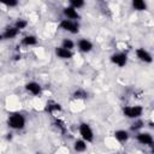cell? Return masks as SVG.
<instances>
[{
	"label": "cell",
	"instance_id": "cell-1",
	"mask_svg": "<svg viewBox=\"0 0 154 154\" xmlns=\"http://www.w3.org/2000/svg\"><path fill=\"white\" fill-rule=\"evenodd\" d=\"M7 126L14 131H20L26 126V118L22 112H12L7 117Z\"/></svg>",
	"mask_w": 154,
	"mask_h": 154
},
{
	"label": "cell",
	"instance_id": "cell-2",
	"mask_svg": "<svg viewBox=\"0 0 154 154\" xmlns=\"http://www.w3.org/2000/svg\"><path fill=\"white\" fill-rule=\"evenodd\" d=\"M143 107L141 105H128V106H124L122 108V113L125 118L128 119H138V118H142L143 116Z\"/></svg>",
	"mask_w": 154,
	"mask_h": 154
},
{
	"label": "cell",
	"instance_id": "cell-3",
	"mask_svg": "<svg viewBox=\"0 0 154 154\" xmlns=\"http://www.w3.org/2000/svg\"><path fill=\"white\" fill-rule=\"evenodd\" d=\"M78 134H79V138L84 140L87 143H93L95 140L94 130L90 126V124L87 122H81L78 124Z\"/></svg>",
	"mask_w": 154,
	"mask_h": 154
},
{
	"label": "cell",
	"instance_id": "cell-4",
	"mask_svg": "<svg viewBox=\"0 0 154 154\" xmlns=\"http://www.w3.org/2000/svg\"><path fill=\"white\" fill-rule=\"evenodd\" d=\"M59 29L63 30V31H66L69 34H72V35H76L81 30V24L78 20H70V19H65L63 18L59 24H58Z\"/></svg>",
	"mask_w": 154,
	"mask_h": 154
},
{
	"label": "cell",
	"instance_id": "cell-5",
	"mask_svg": "<svg viewBox=\"0 0 154 154\" xmlns=\"http://www.w3.org/2000/svg\"><path fill=\"white\" fill-rule=\"evenodd\" d=\"M109 61L118 66V67H124L126 66L128 61H129V57H128V53L125 52H122V51H118V52H114L109 55Z\"/></svg>",
	"mask_w": 154,
	"mask_h": 154
},
{
	"label": "cell",
	"instance_id": "cell-6",
	"mask_svg": "<svg viewBox=\"0 0 154 154\" xmlns=\"http://www.w3.org/2000/svg\"><path fill=\"white\" fill-rule=\"evenodd\" d=\"M135 138L141 146H144V147H152L154 144L153 135L150 132H148V131H138V132H136Z\"/></svg>",
	"mask_w": 154,
	"mask_h": 154
},
{
	"label": "cell",
	"instance_id": "cell-7",
	"mask_svg": "<svg viewBox=\"0 0 154 154\" xmlns=\"http://www.w3.org/2000/svg\"><path fill=\"white\" fill-rule=\"evenodd\" d=\"M24 89H25V91L29 93L30 95L37 96V97L41 96L42 93H43L42 85H41L38 82H36V81H29V82H26V83L24 84Z\"/></svg>",
	"mask_w": 154,
	"mask_h": 154
},
{
	"label": "cell",
	"instance_id": "cell-8",
	"mask_svg": "<svg viewBox=\"0 0 154 154\" xmlns=\"http://www.w3.org/2000/svg\"><path fill=\"white\" fill-rule=\"evenodd\" d=\"M135 55H136V58L141 63H144V64H152L153 63V55H152V53L148 49L143 48V47L136 48L135 49Z\"/></svg>",
	"mask_w": 154,
	"mask_h": 154
},
{
	"label": "cell",
	"instance_id": "cell-9",
	"mask_svg": "<svg viewBox=\"0 0 154 154\" xmlns=\"http://www.w3.org/2000/svg\"><path fill=\"white\" fill-rule=\"evenodd\" d=\"M76 46H77V49L83 54H88L94 49V43L89 38H85V37L79 38L76 42Z\"/></svg>",
	"mask_w": 154,
	"mask_h": 154
},
{
	"label": "cell",
	"instance_id": "cell-10",
	"mask_svg": "<svg viewBox=\"0 0 154 154\" xmlns=\"http://www.w3.org/2000/svg\"><path fill=\"white\" fill-rule=\"evenodd\" d=\"M19 30L16 29L13 25H10V26H6L2 32L0 34V41H4V40H13L16 38L18 35H19Z\"/></svg>",
	"mask_w": 154,
	"mask_h": 154
},
{
	"label": "cell",
	"instance_id": "cell-11",
	"mask_svg": "<svg viewBox=\"0 0 154 154\" xmlns=\"http://www.w3.org/2000/svg\"><path fill=\"white\" fill-rule=\"evenodd\" d=\"M61 13H63V16H64L65 19L78 20V22H79V19H81V13H79V11H77V10H75V8H72V7H70L69 5L63 8Z\"/></svg>",
	"mask_w": 154,
	"mask_h": 154
},
{
	"label": "cell",
	"instance_id": "cell-12",
	"mask_svg": "<svg viewBox=\"0 0 154 154\" xmlns=\"http://www.w3.org/2000/svg\"><path fill=\"white\" fill-rule=\"evenodd\" d=\"M54 54L58 59H61V60H70L73 58V52L72 51H69V49H65L60 46H57L54 48Z\"/></svg>",
	"mask_w": 154,
	"mask_h": 154
},
{
	"label": "cell",
	"instance_id": "cell-13",
	"mask_svg": "<svg viewBox=\"0 0 154 154\" xmlns=\"http://www.w3.org/2000/svg\"><path fill=\"white\" fill-rule=\"evenodd\" d=\"M38 43V38H37V36L36 35H34V34H28V35H25V36H23L22 38H20V42H19V45L20 46H23V47H34V46H36Z\"/></svg>",
	"mask_w": 154,
	"mask_h": 154
},
{
	"label": "cell",
	"instance_id": "cell-14",
	"mask_svg": "<svg viewBox=\"0 0 154 154\" xmlns=\"http://www.w3.org/2000/svg\"><path fill=\"white\" fill-rule=\"evenodd\" d=\"M113 137L119 143H126L130 140V132L129 130H125V129H118L113 132Z\"/></svg>",
	"mask_w": 154,
	"mask_h": 154
},
{
	"label": "cell",
	"instance_id": "cell-15",
	"mask_svg": "<svg viewBox=\"0 0 154 154\" xmlns=\"http://www.w3.org/2000/svg\"><path fill=\"white\" fill-rule=\"evenodd\" d=\"M45 111L47 113H51V114H54V113H59L63 111V106L61 103L57 102V101H47L46 106H45Z\"/></svg>",
	"mask_w": 154,
	"mask_h": 154
},
{
	"label": "cell",
	"instance_id": "cell-16",
	"mask_svg": "<svg viewBox=\"0 0 154 154\" xmlns=\"http://www.w3.org/2000/svg\"><path fill=\"white\" fill-rule=\"evenodd\" d=\"M72 148H73V150L76 153H84L88 149V143L82 138H77V140L73 141Z\"/></svg>",
	"mask_w": 154,
	"mask_h": 154
},
{
	"label": "cell",
	"instance_id": "cell-17",
	"mask_svg": "<svg viewBox=\"0 0 154 154\" xmlns=\"http://www.w3.org/2000/svg\"><path fill=\"white\" fill-rule=\"evenodd\" d=\"M131 7H132V10H135V11L142 12V11H146V10L148 8V4H147L144 0H132Z\"/></svg>",
	"mask_w": 154,
	"mask_h": 154
},
{
	"label": "cell",
	"instance_id": "cell-18",
	"mask_svg": "<svg viewBox=\"0 0 154 154\" xmlns=\"http://www.w3.org/2000/svg\"><path fill=\"white\" fill-rule=\"evenodd\" d=\"M53 125H54V128H55L61 135L66 134V131H67V125L65 124V122H64L63 119H60V118H55V119L53 120Z\"/></svg>",
	"mask_w": 154,
	"mask_h": 154
},
{
	"label": "cell",
	"instance_id": "cell-19",
	"mask_svg": "<svg viewBox=\"0 0 154 154\" xmlns=\"http://www.w3.org/2000/svg\"><path fill=\"white\" fill-rule=\"evenodd\" d=\"M144 128V122L142 120V118H138V119H135L131 125H130V131L132 132H138V131H142V129Z\"/></svg>",
	"mask_w": 154,
	"mask_h": 154
},
{
	"label": "cell",
	"instance_id": "cell-20",
	"mask_svg": "<svg viewBox=\"0 0 154 154\" xmlns=\"http://www.w3.org/2000/svg\"><path fill=\"white\" fill-rule=\"evenodd\" d=\"M72 97L75 100H85L88 97V91L83 88H77L73 93H72Z\"/></svg>",
	"mask_w": 154,
	"mask_h": 154
},
{
	"label": "cell",
	"instance_id": "cell-21",
	"mask_svg": "<svg viewBox=\"0 0 154 154\" xmlns=\"http://www.w3.org/2000/svg\"><path fill=\"white\" fill-rule=\"evenodd\" d=\"M60 47H63V48H65V49H69V51H72V52H73V49H75V47H76V42H75L72 38L64 37V38L61 40V45H60Z\"/></svg>",
	"mask_w": 154,
	"mask_h": 154
},
{
	"label": "cell",
	"instance_id": "cell-22",
	"mask_svg": "<svg viewBox=\"0 0 154 154\" xmlns=\"http://www.w3.org/2000/svg\"><path fill=\"white\" fill-rule=\"evenodd\" d=\"M28 25H29V22H28L26 19H24V18H18V19L14 22V24H13V26H14L16 29H18L19 31H20V30H24Z\"/></svg>",
	"mask_w": 154,
	"mask_h": 154
},
{
	"label": "cell",
	"instance_id": "cell-23",
	"mask_svg": "<svg viewBox=\"0 0 154 154\" xmlns=\"http://www.w3.org/2000/svg\"><path fill=\"white\" fill-rule=\"evenodd\" d=\"M84 5H85V2L83 0H70L69 1V6L72 7V8H75V10H77V11H79L81 8H83Z\"/></svg>",
	"mask_w": 154,
	"mask_h": 154
},
{
	"label": "cell",
	"instance_id": "cell-24",
	"mask_svg": "<svg viewBox=\"0 0 154 154\" xmlns=\"http://www.w3.org/2000/svg\"><path fill=\"white\" fill-rule=\"evenodd\" d=\"M0 5H4L6 7H10L11 8V7H17L19 5V2L17 0H10V1H1Z\"/></svg>",
	"mask_w": 154,
	"mask_h": 154
}]
</instances>
